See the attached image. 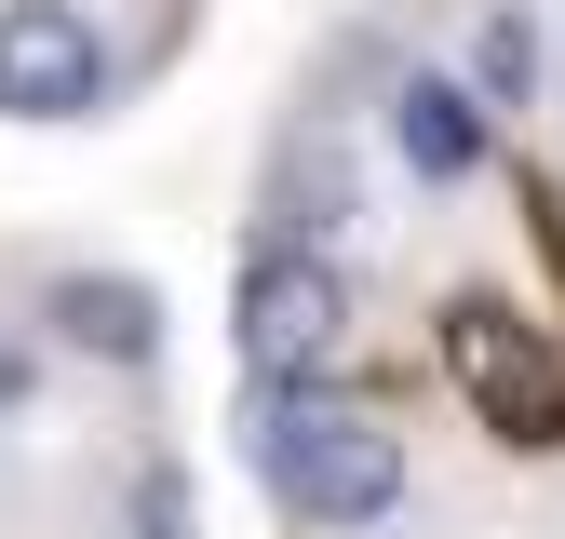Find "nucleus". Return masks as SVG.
Here are the masks:
<instances>
[{"label":"nucleus","mask_w":565,"mask_h":539,"mask_svg":"<svg viewBox=\"0 0 565 539\" xmlns=\"http://www.w3.org/2000/svg\"><path fill=\"white\" fill-rule=\"evenodd\" d=\"M41 324L82 364H162V297L135 284V270H54V284H41Z\"/></svg>","instance_id":"obj_5"},{"label":"nucleus","mask_w":565,"mask_h":539,"mask_svg":"<svg viewBox=\"0 0 565 539\" xmlns=\"http://www.w3.org/2000/svg\"><path fill=\"white\" fill-rule=\"evenodd\" d=\"M243 445L269 472V499L297 526H323V539H364V526L404 512V432L377 419V404H337L323 378H256Z\"/></svg>","instance_id":"obj_1"},{"label":"nucleus","mask_w":565,"mask_h":539,"mask_svg":"<svg viewBox=\"0 0 565 539\" xmlns=\"http://www.w3.org/2000/svg\"><path fill=\"white\" fill-rule=\"evenodd\" d=\"M0 419H28V351H0Z\"/></svg>","instance_id":"obj_9"},{"label":"nucleus","mask_w":565,"mask_h":539,"mask_svg":"<svg viewBox=\"0 0 565 539\" xmlns=\"http://www.w3.org/2000/svg\"><path fill=\"white\" fill-rule=\"evenodd\" d=\"M391 149H404V176H431V189H458V176H484V95L471 82H391Z\"/></svg>","instance_id":"obj_6"},{"label":"nucleus","mask_w":565,"mask_h":539,"mask_svg":"<svg viewBox=\"0 0 565 539\" xmlns=\"http://www.w3.org/2000/svg\"><path fill=\"white\" fill-rule=\"evenodd\" d=\"M230 337L256 378H323L350 351V270L323 243H256L243 256V297H230Z\"/></svg>","instance_id":"obj_3"},{"label":"nucleus","mask_w":565,"mask_h":539,"mask_svg":"<svg viewBox=\"0 0 565 539\" xmlns=\"http://www.w3.org/2000/svg\"><path fill=\"white\" fill-rule=\"evenodd\" d=\"M539 14H525V0H484V28H471V95H484V121H499V108H539Z\"/></svg>","instance_id":"obj_8"},{"label":"nucleus","mask_w":565,"mask_h":539,"mask_svg":"<svg viewBox=\"0 0 565 539\" xmlns=\"http://www.w3.org/2000/svg\"><path fill=\"white\" fill-rule=\"evenodd\" d=\"M108 82H121V54L82 0H0V108L14 121H95Z\"/></svg>","instance_id":"obj_4"},{"label":"nucleus","mask_w":565,"mask_h":539,"mask_svg":"<svg viewBox=\"0 0 565 539\" xmlns=\"http://www.w3.org/2000/svg\"><path fill=\"white\" fill-rule=\"evenodd\" d=\"M445 378L471 391L484 432H512V445H565V351H552L512 297H445Z\"/></svg>","instance_id":"obj_2"},{"label":"nucleus","mask_w":565,"mask_h":539,"mask_svg":"<svg viewBox=\"0 0 565 539\" xmlns=\"http://www.w3.org/2000/svg\"><path fill=\"white\" fill-rule=\"evenodd\" d=\"M337 230H350L337 135H282V162H269V243H337Z\"/></svg>","instance_id":"obj_7"}]
</instances>
